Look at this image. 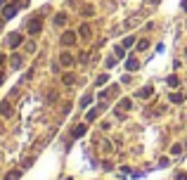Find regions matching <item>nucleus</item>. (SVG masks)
<instances>
[{
  "label": "nucleus",
  "mask_w": 187,
  "mask_h": 180,
  "mask_svg": "<svg viewBox=\"0 0 187 180\" xmlns=\"http://www.w3.org/2000/svg\"><path fill=\"white\" fill-rule=\"evenodd\" d=\"M22 40H24V36L22 33H12L10 38H7V43H10V48L14 50V48H19V45H22Z\"/></svg>",
  "instance_id": "obj_1"
},
{
  "label": "nucleus",
  "mask_w": 187,
  "mask_h": 180,
  "mask_svg": "<svg viewBox=\"0 0 187 180\" xmlns=\"http://www.w3.org/2000/svg\"><path fill=\"white\" fill-rule=\"evenodd\" d=\"M71 43H76V33L74 31H69V33L62 36V45H71Z\"/></svg>",
  "instance_id": "obj_2"
},
{
  "label": "nucleus",
  "mask_w": 187,
  "mask_h": 180,
  "mask_svg": "<svg viewBox=\"0 0 187 180\" xmlns=\"http://www.w3.org/2000/svg\"><path fill=\"white\" fill-rule=\"evenodd\" d=\"M40 31V19H31L29 21V33H38Z\"/></svg>",
  "instance_id": "obj_3"
},
{
  "label": "nucleus",
  "mask_w": 187,
  "mask_h": 180,
  "mask_svg": "<svg viewBox=\"0 0 187 180\" xmlns=\"http://www.w3.org/2000/svg\"><path fill=\"white\" fill-rule=\"evenodd\" d=\"M126 69H128V71H138V69H140V62H138L135 57H130L128 62H126Z\"/></svg>",
  "instance_id": "obj_4"
},
{
  "label": "nucleus",
  "mask_w": 187,
  "mask_h": 180,
  "mask_svg": "<svg viewBox=\"0 0 187 180\" xmlns=\"http://www.w3.org/2000/svg\"><path fill=\"white\" fill-rule=\"evenodd\" d=\"M62 64H64V66H71V64H74V57H71V55H62Z\"/></svg>",
  "instance_id": "obj_5"
},
{
  "label": "nucleus",
  "mask_w": 187,
  "mask_h": 180,
  "mask_svg": "<svg viewBox=\"0 0 187 180\" xmlns=\"http://www.w3.org/2000/svg\"><path fill=\"white\" fill-rule=\"evenodd\" d=\"M168 85H171V88H178V85H180L178 83V76H171V78H168Z\"/></svg>",
  "instance_id": "obj_6"
},
{
  "label": "nucleus",
  "mask_w": 187,
  "mask_h": 180,
  "mask_svg": "<svg viewBox=\"0 0 187 180\" xmlns=\"http://www.w3.org/2000/svg\"><path fill=\"white\" fill-rule=\"evenodd\" d=\"M171 102H175V104H178V102H182V95H180V93H173V95H171Z\"/></svg>",
  "instance_id": "obj_7"
},
{
  "label": "nucleus",
  "mask_w": 187,
  "mask_h": 180,
  "mask_svg": "<svg viewBox=\"0 0 187 180\" xmlns=\"http://www.w3.org/2000/svg\"><path fill=\"white\" fill-rule=\"evenodd\" d=\"M133 43H135V38L128 36V38H126V43H123V48H133Z\"/></svg>",
  "instance_id": "obj_8"
},
{
  "label": "nucleus",
  "mask_w": 187,
  "mask_h": 180,
  "mask_svg": "<svg viewBox=\"0 0 187 180\" xmlns=\"http://www.w3.org/2000/svg\"><path fill=\"white\" fill-rule=\"evenodd\" d=\"M81 36H83V38H90V29H88V24L81 29Z\"/></svg>",
  "instance_id": "obj_9"
},
{
  "label": "nucleus",
  "mask_w": 187,
  "mask_h": 180,
  "mask_svg": "<svg viewBox=\"0 0 187 180\" xmlns=\"http://www.w3.org/2000/svg\"><path fill=\"white\" fill-rule=\"evenodd\" d=\"M147 48H149V40H140L138 43V50H147Z\"/></svg>",
  "instance_id": "obj_10"
},
{
  "label": "nucleus",
  "mask_w": 187,
  "mask_h": 180,
  "mask_svg": "<svg viewBox=\"0 0 187 180\" xmlns=\"http://www.w3.org/2000/svg\"><path fill=\"white\" fill-rule=\"evenodd\" d=\"M152 95V88H142L140 90V97H149Z\"/></svg>",
  "instance_id": "obj_11"
},
{
  "label": "nucleus",
  "mask_w": 187,
  "mask_h": 180,
  "mask_svg": "<svg viewBox=\"0 0 187 180\" xmlns=\"http://www.w3.org/2000/svg\"><path fill=\"white\" fill-rule=\"evenodd\" d=\"M64 21H66L64 14H57V17H55V24H64Z\"/></svg>",
  "instance_id": "obj_12"
},
{
  "label": "nucleus",
  "mask_w": 187,
  "mask_h": 180,
  "mask_svg": "<svg viewBox=\"0 0 187 180\" xmlns=\"http://www.w3.org/2000/svg\"><path fill=\"white\" fill-rule=\"evenodd\" d=\"M86 133V126H78V128H74V135H83Z\"/></svg>",
  "instance_id": "obj_13"
},
{
  "label": "nucleus",
  "mask_w": 187,
  "mask_h": 180,
  "mask_svg": "<svg viewBox=\"0 0 187 180\" xmlns=\"http://www.w3.org/2000/svg\"><path fill=\"white\" fill-rule=\"evenodd\" d=\"M19 175H22V173H19V171H12V173L7 175V180H17V178H19Z\"/></svg>",
  "instance_id": "obj_14"
},
{
  "label": "nucleus",
  "mask_w": 187,
  "mask_h": 180,
  "mask_svg": "<svg viewBox=\"0 0 187 180\" xmlns=\"http://www.w3.org/2000/svg\"><path fill=\"white\" fill-rule=\"evenodd\" d=\"M64 83H66V85H71V83H74V76L66 74V76H64Z\"/></svg>",
  "instance_id": "obj_15"
},
{
  "label": "nucleus",
  "mask_w": 187,
  "mask_h": 180,
  "mask_svg": "<svg viewBox=\"0 0 187 180\" xmlns=\"http://www.w3.org/2000/svg\"><path fill=\"white\" fill-rule=\"evenodd\" d=\"M178 180H187V175H185V173H180V175H178Z\"/></svg>",
  "instance_id": "obj_16"
},
{
  "label": "nucleus",
  "mask_w": 187,
  "mask_h": 180,
  "mask_svg": "<svg viewBox=\"0 0 187 180\" xmlns=\"http://www.w3.org/2000/svg\"><path fill=\"white\" fill-rule=\"evenodd\" d=\"M182 10H185V12H187V0H185V3H182Z\"/></svg>",
  "instance_id": "obj_17"
},
{
  "label": "nucleus",
  "mask_w": 187,
  "mask_h": 180,
  "mask_svg": "<svg viewBox=\"0 0 187 180\" xmlns=\"http://www.w3.org/2000/svg\"><path fill=\"white\" fill-rule=\"evenodd\" d=\"M0 83H3V74H0Z\"/></svg>",
  "instance_id": "obj_18"
}]
</instances>
